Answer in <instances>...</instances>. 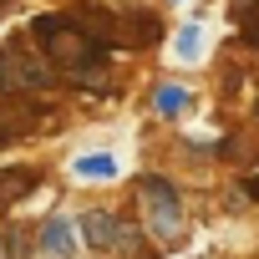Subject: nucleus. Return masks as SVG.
<instances>
[{"mask_svg":"<svg viewBox=\"0 0 259 259\" xmlns=\"http://www.w3.org/2000/svg\"><path fill=\"white\" fill-rule=\"evenodd\" d=\"M31 36H36V46L46 51L51 66L76 71V76H102L107 46H102L97 36H87L71 16H36V21H31Z\"/></svg>","mask_w":259,"mask_h":259,"instance_id":"obj_1","label":"nucleus"},{"mask_svg":"<svg viewBox=\"0 0 259 259\" xmlns=\"http://www.w3.org/2000/svg\"><path fill=\"white\" fill-rule=\"evenodd\" d=\"M51 61H36V56H26L21 46H0V92H41V87H51Z\"/></svg>","mask_w":259,"mask_h":259,"instance_id":"obj_2","label":"nucleus"},{"mask_svg":"<svg viewBox=\"0 0 259 259\" xmlns=\"http://www.w3.org/2000/svg\"><path fill=\"white\" fill-rule=\"evenodd\" d=\"M138 193H143L148 208H153V234H158V239H178V234H183V198H178V188L163 183V178H143Z\"/></svg>","mask_w":259,"mask_h":259,"instance_id":"obj_3","label":"nucleus"},{"mask_svg":"<svg viewBox=\"0 0 259 259\" xmlns=\"http://www.w3.org/2000/svg\"><path fill=\"white\" fill-rule=\"evenodd\" d=\"M76 234L87 239V249H102V254L133 249V244H138V229H133V224H122L117 213H102V208H92V213L76 224Z\"/></svg>","mask_w":259,"mask_h":259,"instance_id":"obj_4","label":"nucleus"},{"mask_svg":"<svg viewBox=\"0 0 259 259\" xmlns=\"http://www.w3.org/2000/svg\"><path fill=\"white\" fill-rule=\"evenodd\" d=\"M163 36V26H158V16L153 11H117V41L127 46V41H133V46H153Z\"/></svg>","mask_w":259,"mask_h":259,"instance_id":"obj_5","label":"nucleus"},{"mask_svg":"<svg viewBox=\"0 0 259 259\" xmlns=\"http://www.w3.org/2000/svg\"><path fill=\"white\" fill-rule=\"evenodd\" d=\"M41 249H46L51 259H71V254H76V224L61 219V213L46 219V224H41Z\"/></svg>","mask_w":259,"mask_h":259,"instance_id":"obj_6","label":"nucleus"},{"mask_svg":"<svg viewBox=\"0 0 259 259\" xmlns=\"http://www.w3.org/2000/svg\"><path fill=\"white\" fill-rule=\"evenodd\" d=\"M26 193H36V173L31 168H6L0 173V203H21Z\"/></svg>","mask_w":259,"mask_h":259,"instance_id":"obj_7","label":"nucleus"},{"mask_svg":"<svg viewBox=\"0 0 259 259\" xmlns=\"http://www.w3.org/2000/svg\"><path fill=\"white\" fill-rule=\"evenodd\" d=\"M71 173H76V178H102V183H107V178H117V158H112V153H92V158H76Z\"/></svg>","mask_w":259,"mask_h":259,"instance_id":"obj_8","label":"nucleus"},{"mask_svg":"<svg viewBox=\"0 0 259 259\" xmlns=\"http://www.w3.org/2000/svg\"><path fill=\"white\" fill-rule=\"evenodd\" d=\"M173 56H178V61H198V56H203V26H198V21L178 31V41H173Z\"/></svg>","mask_w":259,"mask_h":259,"instance_id":"obj_9","label":"nucleus"},{"mask_svg":"<svg viewBox=\"0 0 259 259\" xmlns=\"http://www.w3.org/2000/svg\"><path fill=\"white\" fill-rule=\"evenodd\" d=\"M188 102H193V97H188L183 87H158V97H153V107H158L163 117H178V112H188Z\"/></svg>","mask_w":259,"mask_h":259,"instance_id":"obj_10","label":"nucleus"},{"mask_svg":"<svg viewBox=\"0 0 259 259\" xmlns=\"http://www.w3.org/2000/svg\"><path fill=\"white\" fill-rule=\"evenodd\" d=\"M0 259H31V234L26 229H6L0 234Z\"/></svg>","mask_w":259,"mask_h":259,"instance_id":"obj_11","label":"nucleus"},{"mask_svg":"<svg viewBox=\"0 0 259 259\" xmlns=\"http://www.w3.org/2000/svg\"><path fill=\"white\" fill-rule=\"evenodd\" d=\"M239 31H244V41H249V46H259V11H249V16L239 21Z\"/></svg>","mask_w":259,"mask_h":259,"instance_id":"obj_12","label":"nucleus"},{"mask_svg":"<svg viewBox=\"0 0 259 259\" xmlns=\"http://www.w3.org/2000/svg\"><path fill=\"white\" fill-rule=\"evenodd\" d=\"M244 193H249V198H259V173H254V178L244 183Z\"/></svg>","mask_w":259,"mask_h":259,"instance_id":"obj_13","label":"nucleus"},{"mask_svg":"<svg viewBox=\"0 0 259 259\" xmlns=\"http://www.w3.org/2000/svg\"><path fill=\"white\" fill-rule=\"evenodd\" d=\"M6 6H11V0H0V11H6Z\"/></svg>","mask_w":259,"mask_h":259,"instance_id":"obj_14","label":"nucleus"},{"mask_svg":"<svg viewBox=\"0 0 259 259\" xmlns=\"http://www.w3.org/2000/svg\"><path fill=\"white\" fill-rule=\"evenodd\" d=\"M254 117H259V102H254Z\"/></svg>","mask_w":259,"mask_h":259,"instance_id":"obj_15","label":"nucleus"},{"mask_svg":"<svg viewBox=\"0 0 259 259\" xmlns=\"http://www.w3.org/2000/svg\"><path fill=\"white\" fill-rule=\"evenodd\" d=\"M254 11H259V0H254Z\"/></svg>","mask_w":259,"mask_h":259,"instance_id":"obj_16","label":"nucleus"}]
</instances>
